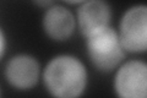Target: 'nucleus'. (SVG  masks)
I'll return each mask as SVG.
<instances>
[{"mask_svg": "<svg viewBox=\"0 0 147 98\" xmlns=\"http://www.w3.org/2000/svg\"><path fill=\"white\" fill-rule=\"evenodd\" d=\"M45 88L54 97L75 98L85 92L87 71L81 60L72 55H58L47 64L43 71Z\"/></svg>", "mask_w": 147, "mask_h": 98, "instance_id": "obj_1", "label": "nucleus"}, {"mask_svg": "<svg viewBox=\"0 0 147 98\" xmlns=\"http://www.w3.org/2000/svg\"><path fill=\"white\" fill-rule=\"evenodd\" d=\"M86 38L87 55L92 65L103 72H110L121 65L125 49L119 39L118 32L110 26L96 31Z\"/></svg>", "mask_w": 147, "mask_h": 98, "instance_id": "obj_2", "label": "nucleus"}, {"mask_svg": "<svg viewBox=\"0 0 147 98\" xmlns=\"http://www.w3.org/2000/svg\"><path fill=\"white\" fill-rule=\"evenodd\" d=\"M125 52L145 53L147 49V7L135 5L124 12L118 31Z\"/></svg>", "mask_w": 147, "mask_h": 98, "instance_id": "obj_3", "label": "nucleus"}, {"mask_svg": "<svg viewBox=\"0 0 147 98\" xmlns=\"http://www.w3.org/2000/svg\"><path fill=\"white\" fill-rule=\"evenodd\" d=\"M114 90L121 98H145L147 95V65L130 60L119 69L114 78Z\"/></svg>", "mask_w": 147, "mask_h": 98, "instance_id": "obj_4", "label": "nucleus"}, {"mask_svg": "<svg viewBox=\"0 0 147 98\" xmlns=\"http://www.w3.org/2000/svg\"><path fill=\"white\" fill-rule=\"evenodd\" d=\"M40 66L37 59L28 54H18L9 60L5 68L7 82L17 90H30L39 80Z\"/></svg>", "mask_w": 147, "mask_h": 98, "instance_id": "obj_5", "label": "nucleus"}, {"mask_svg": "<svg viewBox=\"0 0 147 98\" xmlns=\"http://www.w3.org/2000/svg\"><path fill=\"white\" fill-rule=\"evenodd\" d=\"M112 9L105 0H86L80 4L76 14L79 30L84 37L110 26Z\"/></svg>", "mask_w": 147, "mask_h": 98, "instance_id": "obj_6", "label": "nucleus"}, {"mask_svg": "<svg viewBox=\"0 0 147 98\" xmlns=\"http://www.w3.org/2000/svg\"><path fill=\"white\" fill-rule=\"evenodd\" d=\"M76 27V18L70 10L60 5L47 9L43 16V30L49 38L57 42L69 39Z\"/></svg>", "mask_w": 147, "mask_h": 98, "instance_id": "obj_7", "label": "nucleus"}, {"mask_svg": "<svg viewBox=\"0 0 147 98\" xmlns=\"http://www.w3.org/2000/svg\"><path fill=\"white\" fill-rule=\"evenodd\" d=\"M5 49H6V38H5V34H4V31L0 28V59L3 58Z\"/></svg>", "mask_w": 147, "mask_h": 98, "instance_id": "obj_8", "label": "nucleus"}, {"mask_svg": "<svg viewBox=\"0 0 147 98\" xmlns=\"http://www.w3.org/2000/svg\"><path fill=\"white\" fill-rule=\"evenodd\" d=\"M32 1H33L37 6L48 9V7H50V6H53V5H54L55 0H32Z\"/></svg>", "mask_w": 147, "mask_h": 98, "instance_id": "obj_9", "label": "nucleus"}, {"mask_svg": "<svg viewBox=\"0 0 147 98\" xmlns=\"http://www.w3.org/2000/svg\"><path fill=\"white\" fill-rule=\"evenodd\" d=\"M63 1H65L66 4H71V5H76V4H82L86 0H63Z\"/></svg>", "mask_w": 147, "mask_h": 98, "instance_id": "obj_10", "label": "nucleus"}]
</instances>
